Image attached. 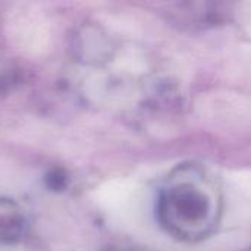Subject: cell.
<instances>
[{"instance_id":"cell-1","label":"cell","mask_w":251,"mask_h":251,"mask_svg":"<svg viewBox=\"0 0 251 251\" xmlns=\"http://www.w3.org/2000/svg\"><path fill=\"white\" fill-rule=\"evenodd\" d=\"M219 196L210 179L193 168L181 169L162 187L156 215L168 234L182 241L209 235L218 224Z\"/></svg>"},{"instance_id":"cell-2","label":"cell","mask_w":251,"mask_h":251,"mask_svg":"<svg viewBox=\"0 0 251 251\" xmlns=\"http://www.w3.org/2000/svg\"><path fill=\"white\" fill-rule=\"evenodd\" d=\"M24 216L19 207L9 200H0V235L13 238L22 232Z\"/></svg>"}]
</instances>
